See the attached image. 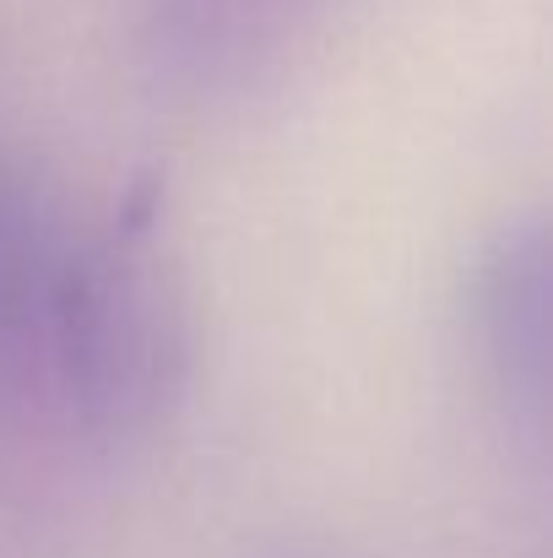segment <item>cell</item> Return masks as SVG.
<instances>
[{"mask_svg": "<svg viewBox=\"0 0 553 558\" xmlns=\"http://www.w3.org/2000/svg\"><path fill=\"white\" fill-rule=\"evenodd\" d=\"M190 379V299L164 244V180H136L82 228L55 348L60 439L115 445L158 428Z\"/></svg>", "mask_w": 553, "mask_h": 558, "instance_id": "6da1fadb", "label": "cell"}, {"mask_svg": "<svg viewBox=\"0 0 553 558\" xmlns=\"http://www.w3.org/2000/svg\"><path fill=\"white\" fill-rule=\"evenodd\" d=\"M348 0H131L147 82L184 104H228L277 82Z\"/></svg>", "mask_w": 553, "mask_h": 558, "instance_id": "7a4b0ae2", "label": "cell"}, {"mask_svg": "<svg viewBox=\"0 0 553 558\" xmlns=\"http://www.w3.org/2000/svg\"><path fill=\"white\" fill-rule=\"evenodd\" d=\"M82 228L22 169L0 163V434L55 428V348Z\"/></svg>", "mask_w": 553, "mask_h": 558, "instance_id": "3957f363", "label": "cell"}, {"mask_svg": "<svg viewBox=\"0 0 553 558\" xmlns=\"http://www.w3.org/2000/svg\"><path fill=\"white\" fill-rule=\"evenodd\" d=\"M549 228L543 217H505L472 260L467 315L505 417L532 439L549 428Z\"/></svg>", "mask_w": 553, "mask_h": 558, "instance_id": "277c9868", "label": "cell"}]
</instances>
